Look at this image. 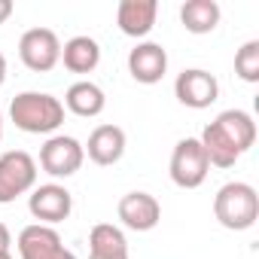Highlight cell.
<instances>
[{
    "instance_id": "cell-1",
    "label": "cell",
    "mask_w": 259,
    "mask_h": 259,
    "mask_svg": "<svg viewBox=\"0 0 259 259\" xmlns=\"http://www.w3.org/2000/svg\"><path fill=\"white\" fill-rule=\"evenodd\" d=\"M10 119L28 135H49L64 122V104L46 92H22L10 104Z\"/></svg>"
},
{
    "instance_id": "cell-2",
    "label": "cell",
    "mask_w": 259,
    "mask_h": 259,
    "mask_svg": "<svg viewBox=\"0 0 259 259\" xmlns=\"http://www.w3.org/2000/svg\"><path fill=\"white\" fill-rule=\"evenodd\" d=\"M213 217L232 232H244L259 220V195L250 183H226L213 198Z\"/></svg>"
},
{
    "instance_id": "cell-3",
    "label": "cell",
    "mask_w": 259,
    "mask_h": 259,
    "mask_svg": "<svg viewBox=\"0 0 259 259\" xmlns=\"http://www.w3.org/2000/svg\"><path fill=\"white\" fill-rule=\"evenodd\" d=\"M210 162L198 138H183L171 153V180L180 189H198L207 180Z\"/></svg>"
},
{
    "instance_id": "cell-4",
    "label": "cell",
    "mask_w": 259,
    "mask_h": 259,
    "mask_svg": "<svg viewBox=\"0 0 259 259\" xmlns=\"http://www.w3.org/2000/svg\"><path fill=\"white\" fill-rule=\"evenodd\" d=\"M37 186V162L25 150L0 156V204H10Z\"/></svg>"
},
{
    "instance_id": "cell-5",
    "label": "cell",
    "mask_w": 259,
    "mask_h": 259,
    "mask_svg": "<svg viewBox=\"0 0 259 259\" xmlns=\"http://www.w3.org/2000/svg\"><path fill=\"white\" fill-rule=\"evenodd\" d=\"M19 58L34 73H49L61 61V43L49 28H31L19 40Z\"/></svg>"
},
{
    "instance_id": "cell-6",
    "label": "cell",
    "mask_w": 259,
    "mask_h": 259,
    "mask_svg": "<svg viewBox=\"0 0 259 259\" xmlns=\"http://www.w3.org/2000/svg\"><path fill=\"white\" fill-rule=\"evenodd\" d=\"M82 159H85L82 144L67 135H55L40 147V168L49 177H73L82 168Z\"/></svg>"
},
{
    "instance_id": "cell-7",
    "label": "cell",
    "mask_w": 259,
    "mask_h": 259,
    "mask_svg": "<svg viewBox=\"0 0 259 259\" xmlns=\"http://www.w3.org/2000/svg\"><path fill=\"white\" fill-rule=\"evenodd\" d=\"M19 253L22 259H76L73 250L61 244V235L52 226H25L19 232Z\"/></svg>"
},
{
    "instance_id": "cell-8",
    "label": "cell",
    "mask_w": 259,
    "mask_h": 259,
    "mask_svg": "<svg viewBox=\"0 0 259 259\" xmlns=\"http://www.w3.org/2000/svg\"><path fill=\"white\" fill-rule=\"evenodd\" d=\"M28 210L34 220H40V226H52L70 217L73 210V198L64 186L58 183H46V186H34L31 198H28Z\"/></svg>"
},
{
    "instance_id": "cell-9",
    "label": "cell",
    "mask_w": 259,
    "mask_h": 259,
    "mask_svg": "<svg viewBox=\"0 0 259 259\" xmlns=\"http://www.w3.org/2000/svg\"><path fill=\"white\" fill-rule=\"evenodd\" d=\"M174 95L183 107H192V110H204L210 107L217 98H220V82L213 73L201 70V67H192V70H183L174 82Z\"/></svg>"
},
{
    "instance_id": "cell-10",
    "label": "cell",
    "mask_w": 259,
    "mask_h": 259,
    "mask_svg": "<svg viewBox=\"0 0 259 259\" xmlns=\"http://www.w3.org/2000/svg\"><path fill=\"white\" fill-rule=\"evenodd\" d=\"M119 220L132 232H150L162 220V204L150 192H128L119 201Z\"/></svg>"
},
{
    "instance_id": "cell-11",
    "label": "cell",
    "mask_w": 259,
    "mask_h": 259,
    "mask_svg": "<svg viewBox=\"0 0 259 259\" xmlns=\"http://www.w3.org/2000/svg\"><path fill=\"white\" fill-rule=\"evenodd\" d=\"M165 70H168V52L159 43H138L128 52V73L144 85L159 82L165 76Z\"/></svg>"
},
{
    "instance_id": "cell-12",
    "label": "cell",
    "mask_w": 259,
    "mask_h": 259,
    "mask_svg": "<svg viewBox=\"0 0 259 259\" xmlns=\"http://www.w3.org/2000/svg\"><path fill=\"white\" fill-rule=\"evenodd\" d=\"M159 4L156 0H122L116 10V25L125 37H147L156 25Z\"/></svg>"
},
{
    "instance_id": "cell-13",
    "label": "cell",
    "mask_w": 259,
    "mask_h": 259,
    "mask_svg": "<svg viewBox=\"0 0 259 259\" xmlns=\"http://www.w3.org/2000/svg\"><path fill=\"white\" fill-rule=\"evenodd\" d=\"M95 165H116L125 156V132L119 125H98L89 135V144L82 147Z\"/></svg>"
},
{
    "instance_id": "cell-14",
    "label": "cell",
    "mask_w": 259,
    "mask_h": 259,
    "mask_svg": "<svg viewBox=\"0 0 259 259\" xmlns=\"http://www.w3.org/2000/svg\"><path fill=\"white\" fill-rule=\"evenodd\" d=\"M213 125L235 144V150H238L241 156L256 144V122H253V116L244 113V110H226V113H220V116L213 119Z\"/></svg>"
},
{
    "instance_id": "cell-15",
    "label": "cell",
    "mask_w": 259,
    "mask_h": 259,
    "mask_svg": "<svg viewBox=\"0 0 259 259\" xmlns=\"http://www.w3.org/2000/svg\"><path fill=\"white\" fill-rule=\"evenodd\" d=\"M64 107L73 113V116H82V119H92V116H101L104 107H107V98H104V89L82 79V82H73L64 95Z\"/></svg>"
},
{
    "instance_id": "cell-16",
    "label": "cell",
    "mask_w": 259,
    "mask_h": 259,
    "mask_svg": "<svg viewBox=\"0 0 259 259\" xmlns=\"http://www.w3.org/2000/svg\"><path fill=\"white\" fill-rule=\"evenodd\" d=\"M61 61L70 73H92L101 64V46L92 37H70L61 46Z\"/></svg>"
},
{
    "instance_id": "cell-17",
    "label": "cell",
    "mask_w": 259,
    "mask_h": 259,
    "mask_svg": "<svg viewBox=\"0 0 259 259\" xmlns=\"http://www.w3.org/2000/svg\"><path fill=\"white\" fill-rule=\"evenodd\" d=\"M89 256L95 259H128V241L113 223H98L89 235Z\"/></svg>"
},
{
    "instance_id": "cell-18",
    "label": "cell",
    "mask_w": 259,
    "mask_h": 259,
    "mask_svg": "<svg viewBox=\"0 0 259 259\" xmlns=\"http://www.w3.org/2000/svg\"><path fill=\"white\" fill-rule=\"evenodd\" d=\"M220 4L217 0H186L180 7V22L189 34H210L220 25Z\"/></svg>"
},
{
    "instance_id": "cell-19",
    "label": "cell",
    "mask_w": 259,
    "mask_h": 259,
    "mask_svg": "<svg viewBox=\"0 0 259 259\" xmlns=\"http://www.w3.org/2000/svg\"><path fill=\"white\" fill-rule=\"evenodd\" d=\"M201 147H204V156H207V162L210 165H217V168H232L238 159H241V153L235 150V144L220 132V128L210 122L204 132H201Z\"/></svg>"
},
{
    "instance_id": "cell-20",
    "label": "cell",
    "mask_w": 259,
    "mask_h": 259,
    "mask_svg": "<svg viewBox=\"0 0 259 259\" xmlns=\"http://www.w3.org/2000/svg\"><path fill=\"white\" fill-rule=\"evenodd\" d=\"M235 73L244 82H259V40H247L235 52Z\"/></svg>"
},
{
    "instance_id": "cell-21",
    "label": "cell",
    "mask_w": 259,
    "mask_h": 259,
    "mask_svg": "<svg viewBox=\"0 0 259 259\" xmlns=\"http://www.w3.org/2000/svg\"><path fill=\"white\" fill-rule=\"evenodd\" d=\"M10 244H13V235H10V229H7L4 223H0V253H7Z\"/></svg>"
},
{
    "instance_id": "cell-22",
    "label": "cell",
    "mask_w": 259,
    "mask_h": 259,
    "mask_svg": "<svg viewBox=\"0 0 259 259\" xmlns=\"http://www.w3.org/2000/svg\"><path fill=\"white\" fill-rule=\"evenodd\" d=\"M13 16V0H0V25Z\"/></svg>"
},
{
    "instance_id": "cell-23",
    "label": "cell",
    "mask_w": 259,
    "mask_h": 259,
    "mask_svg": "<svg viewBox=\"0 0 259 259\" xmlns=\"http://www.w3.org/2000/svg\"><path fill=\"white\" fill-rule=\"evenodd\" d=\"M7 82V58H4V52H0V85Z\"/></svg>"
},
{
    "instance_id": "cell-24",
    "label": "cell",
    "mask_w": 259,
    "mask_h": 259,
    "mask_svg": "<svg viewBox=\"0 0 259 259\" xmlns=\"http://www.w3.org/2000/svg\"><path fill=\"white\" fill-rule=\"evenodd\" d=\"M0 141H4V113H0Z\"/></svg>"
},
{
    "instance_id": "cell-25",
    "label": "cell",
    "mask_w": 259,
    "mask_h": 259,
    "mask_svg": "<svg viewBox=\"0 0 259 259\" xmlns=\"http://www.w3.org/2000/svg\"><path fill=\"white\" fill-rule=\"evenodd\" d=\"M0 259H13V253H10V250H7V253H0Z\"/></svg>"
},
{
    "instance_id": "cell-26",
    "label": "cell",
    "mask_w": 259,
    "mask_h": 259,
    "mask_svg": "<svg viewBox=\"0 0 259 259\" xmlns=\"http://www.w3.org/2000/svg\"><path fill=\"white\" fill-rule=\"evenodd\" d=\"M89 259H95V256H89Z\"/></svg>"
}]
</instances>
